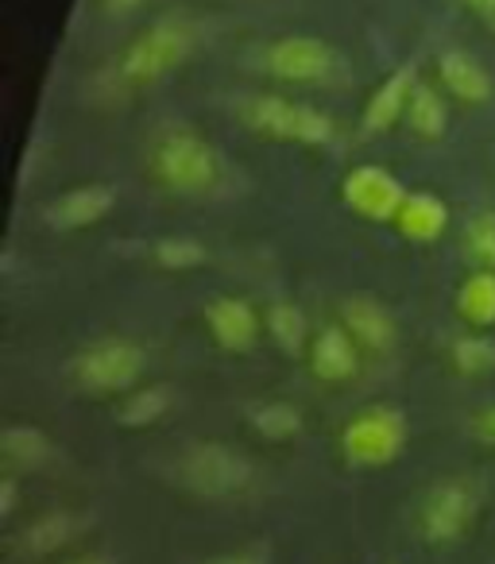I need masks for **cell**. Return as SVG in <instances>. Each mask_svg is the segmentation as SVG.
<instances>
[{
    "instance_id": "obj_24",
    "label": "cell",
    "mask_w": 495,
    "mask_h": 564,
    "mask_svg": "<svg viewBox=\"0 0 495 564\" xmlns=\"http://www.w3.org/2000/svg\"><path fill=\"white\" fill-rule=\"evenodd\" d=\"M71 533H74V518L55 510V514H43L40 522H32L24 545H28V553H55V549H63V541L71 538Z\"/></svg>"
},
{
    "instance_id": "obj_1",
    "label": "cell",
    "mask_w": 495,
    "mask_h": 564,
    "mask_svg": "<svg viewBox=\"0 0 495 564\" xmlns=\"http://www.w3.org/2000/svg\"><path fill=\"white\" fill-rule=\"evenodd\" d=\"M151 174L174 194L202 197L220 186L225 163L209 140H202L190 128H171L151 143Z\"/></svg>"
},
{
    "instance_id": "obj_16",
    "label": "cell",
    "mask_w": 495,
    "mask_h": 564,
    "mask_svg": "<svg viewBox=\"0 0 495 564\" xmlns=\"http://www.w3.org/2000/svg\"><path fill=\"white\" fill-rule=\"evenodd\" d=\"M395 228H399L410 243H433V240H441V232L449 228V205L441 202L438 194H430V189L407 194L399 217H395Z\"/></svg>"
},
{
    "instance_id": "obj_22",
    "label": "cell",
    "mask_w": 495,
    "mask_h": 564,
    "mask_svg": "<svg viewBox=\"0 0 495 564\" xmlns=\"http://www.w3.org/2000/svg\"><path fill=\"white\" fill-rule=\"evenodd\" d=\"M151 256H155V263L163 271H194V267H202L209 259V251H205V243L190 240V236H163V240H155Z\"/></svg>"
},
{
    "instance_id": "obj_15",
    "label": "cell",
    "mask_w": 495,
    "mask_h": 564,
    "mask_svg": "<svg viewBox=\"0 0 495 564\" xmlns=\"http://www.w3.org/2000/svg\"><path fill=\"white\" fill-rule=\"evenodd\" d=\"M438 74H441V86L453 97H461L464 105H484V101H492V94H495L492 74H487L469 51H441Z\"/></svg>"
},
{
    "instance_id": "obj_23",
    "label": "cell",
    "mask_w": 495,
    "mask_h": 564,
    "mask_svg": "<svg viewBox=\"0 0 495 564\" xmlns=\"http://www.w3.org/2000/svg\"><path fill=\"white\" fill-rule=\"evenodd\" d=\"M252 425H256V433L268 441H291L302 433V414L291 402H268V406H260L252 414Z\"/></svg>"
},
{
    "instance_id": "obj_10",
    "label": "cell",
    "mask_w": 495,
    "mask_h": 564,
    "mask_svg": "<svg viewBox=\"0 0 495 564\" xmlns=\"http://www.w3.org/2000/svg\"><path fill=\"white\" fill-rule=\"evenodd\" d=\"M117 194L112 186H101V182H89V186H74L66 194H58L55 202L43 209V220L58 232H78V228H89L112 209Z\"/></svg>"
},
{
    "instance_id": "obj_4",
    "label": "cell",
    "mask_w": 495,
    "mask_h": 564,
    "mask_svg": "<svg viewBox=\"0 0 495 564\" xmlns=\"http://www.w3.org/2000/svg\"><path fill=\"white\" fill-rule=\"evenodd\" d=\"M194 51V28L186 20H159L155 28L132 40V47L120 55V78L128 86H151V82L166 78L174 66H182Z\"/></svg>"
},
{
    "instance_id": "obj_9",
    "label": "cell",
    "mask_w": 495,
    "mask_h": 564,
    "mask_svg": "<svg viewBox=\"0 0 495 564\" xmlns=\"http://www.w3.org/2000/svg\"><path fill=\"white\" fill-rule=\"evenodd\" d=\"M341 197H345V205L356 213V217H364V220H395V217H399V209H402V202H407V186H402L391 171L368 163V166H356V171H348L345 186H341Z\"/></svg>"
},
{
    "instance_id": "obj_13",
    "label": "cell",
    "mask_w": 495,
    "mask_h": 564,
    "mask_svg": "<svg viewBox=\"0 0 495 564\" xmlns=\"http://www.w3.org/2000/svg\"><path fill=\"white\" fill-rule=\"evenodd\" d=\"M205 325L225 352H248L260 340V317L244 299H213L205 306Z\"/></svg>"
},
{
    "instance_id": "obj_30",
    "label": "cell",
    "mask_w": 495,
    "mask_h": 564,
    "mask_svg": "<svg viewBox=\"0 0 495 564\" xmlns=\"http://www.w3.org/2000/svg\"><path fill=\"white\" fill-rule=\"evenodd\" d=\"M143 0H101V9L109 12V17H125V12L140 9Z\"/></svg>"
},
{
    "instance_id": "obj_12",
    "label": "cell",
    "mask_w": 495,
    "mask_h": 564,
    "mask_svg": "<svg viewBox=\"0 0 495 564\" xmlns=\"http://www.w3.org/2000/svg\"><path fill=\"white\" fill-rule=\"evenodd\" d=\"M310 368L322 383H348L361 371V345L345 325H325L310 340Z\"/></svg>"
},
{
    "instance_id": "obj_29",
    "label": "cell",
    "mask_w": 495,
    "mask_h": 564,
    "mask_svg": "<svg viewBox=\"0 0 495 564\" xmlns=\"http://www.w3.org/2000/svg\"><path fill=\"white\" fill-rule=\"evenodd\" d=\"M12 507H17V479H4L0 484V514H12Z\"/></svg>"
},
{
    "instance_id": "obj_32",
    "label": "cell",
    "mask_w": 495,
    "mask_h": 564,
    "mask_svg": "<svg viewBox=\"0 0 495 564\" xmlns=\"http://www.w3.org/2000/svg\"><path fill=\"white\" fill-rule=\"evenodd\" d=\"M66 564H109L105 556H78V561H66Z\"/></svg>"
},
{
    "instance_id": "obj_8",
    "label": "cell",
    "mask_w": 495,
    "mask_h": 564,
    "mask_svg": "<svg viewBox=\"0 0 495 564\" xmlns=\"http://www.w3.org/2000/svg\"><path fill=\"white\" fill-rule=\"evenodd\" d=\"M263 66L276 78L302 82V86H330V82L345 78V55L318 35H283L268 47Z\"/></svg>"
},
{
    "instance_id": "obj_17",
    "label": "cell",
    "mask_w": 495,
    "mask_h": 564,
    "mask_svg": "<svg viewBox=\"0 0 495 564\" xmlns=\"http://www.w3.org/2000/svg\"><path fill=\"white\" fill-rule=\"evenodd\" d=\"M456 314L476 329H492L495 325V271L492 267H476L456 291Z\"/></svg>"
},
{
    "instance_id": "obj_2",
    "label": "cell",
    "mask_w": 495,
    "mask_h": 564,
    "mask_svg": "<svg viewBox=\"0 0 495 564\" xmlns=\"http://www.w3.org/2000/svg\"><path fill=\"white\" fill-rule=\"evenodd\" d=\"M244 124L252 132L268 135V140H283V143H302V148H325L333 143L337 128H333V117L314 105L291 101V97H276L263 94L244 101Z\"/></svg>"
},
{
    "instance_id": "obj_27",
    "label": "cell",
    "mask_w": 495,
    "mask_h": 564,
    "mask_svg": "<svg viewBox=\"0 0 495 564\" xmlns=\"http://www.w3.org/2000/svg\"><path fill=\"white\" fill-rule=\"evenodd\" d=\"M469 433L480 441V445H492L495 448V406L476 410V414H472V422H469Z\"/></svg>"
},
{
    "instance_id": "obj_18",
    "label": "cell",
    "mask_w": 495,
    "mask_h": 564,
    "mask_svg": "<svg viewBox=\"0 0 495 564\" xmlns=\"http://www.w3.org/2000/svg\"><path fill=\"white\" fill-rule=\"evenodd\" d=\"M0 453L9 456V460L24 464V468H43L47 460H55V445L35 425H9V430L0 433Z\"/></svg>"
},
{
    "instance_id": "obj_5",
    "label": "cell",
    "mask_w": 495,
    "mask_h": 564,
    "mask_svg": "<svg viewBox=\"0 0 495 564\" xmlns=\"http://www.w3.org/2000/svg\"><path fill=\"white\" fill-rule=\"evenodd\" d=\"M410 425L407 414L395 406H368L345 425L341 433V453L356 468H384V464L399 460L407 448Z\"/></svg>"
},
{
    "instance_id": "obj_21",
    "label": "cell",
    "mask_w": 495,
    "mask_h": 564,
    "mask_svg": "<svg viewBox=\"0 0 495 564\" xmlns=\"http://www.w3.org/2000/svg\"><path fill=\"white\" fill-rule=\"evenodd\" d=\"M407 120L422 140H438V135H445V128H449L445 97H441L438 89H430V86L418 82L415 94H410V105H407Z\"/></svg>"
},
{
    "instance_id": "obj_20",
    "label": "cell",
    "mask_w": 495,
    "mask_h": 564,
    "mask_svg": "<svg viewBox=\"0 0 495 564\" xmlns=\"http://www.w3.org/2000/svg\"><path fill=\"white\" fill-rule=\"evenodd\" d=\"M166 406H171V391H166V387L128 391L117 410V425H125V430H148V425H155L159 417L166 414Z\"/></svg>"
},
{
    "instance_id": "obj_31",
    "label": "cell",
    "mask_w": 495,
    "mask_h": 564,
    "mask_svg": "<svg viewBox=\"0 0 495 564\" xmlns=\"http://www.w3.org/2000/svg\"><path fill=\"white\" fill-rule=\"evenodd\" d=\"M464 4H469L476 17H484L487 24H495V0H464Z\"/></svg>"
},
{
    "instance_id": "obj_19",
    "label": "cell",
    "mask_w": 495,
    "mask_h": 564,
    "mask_svg": "<svg viewBox=\"0 0 495 564\" xmlns=\"http://www.w3.org/2000/svg\"><path fill=\"white\" fill-rule=\"evenodd\" d=\"M263 325H268L271 340H276L279 348H283L287 356H302L310 345V322L306 314H302L299 306H291V302H276V306L268 310V317H263Z\"/></svg>"
},
{
    "instance_id": "obj_14",
    "label": "cell",
    "mask_w": 495,
    "mask_h": 564,
    "mask_svg": "<svg viewBox=\"0 0 495 564\" xmlns=\"http://www.w3.org/2000/svg\"><path fill=\"white\" fill-rule=\"evenodd\" d=\"M341 325L368 352H391L399 345V325H395V317L376 299H348L341 306Z\"/></svg>"
},
{
    "instance_id": "obj_3",
    "label": "cell",
    "mask_w": 495,
    "mask_h": 564,
    "mask_svg": "<svg viewBox=\"0 0 495 564\" xmlns=\"http://www.w3.org/2000/svg\"><path fill=\"white\" fill-rule=\"evenodd\" d=\"M74 379L89 394H128L148 371V352L136 340L105 337L86 345L71 364Z\"/></svg>"
},
{
    "instance_id": "obj_6",
    "label": "cell",
    "mask_w": 495,
    "mask_h": 564,
    "mask_svg": "<svg viewBox=\"0 0 495 564\" xmlns=\"http://www.w3.org/2000/svg\"><path fill=\"white\" fill-rule=\"evenodd\" d=\"M179 476L190 491L205 495V499H228V495H240L252 487L256 468L236 448L217 445V441H197L179 460Z\"/></svg>"
},
{
    "instance_id": "obj_25",
    "label": "cell",
    "mask_w": 495,
    "mask_h": 564,
    "mask_svg": "<svg viewBox=\"0 0 495 564\" xmlns=\"http://www.w3.org/2000/svg\"><path fill=\"white\" fill-rule=\"evenodd\" d=\"M453 364L464 376H484L495 368V340L487 337H461L453 345Z\"/></svg>"
},
{
    "instance_id": "obj_26",
    "label": "cell",
    "mask_w": 495,
    "mask_h": 564,
    "mask_svg": "<svg viewBox=\"0 0 495 564\" xmlns=\"http://www.w3.org/2000/svg\"><path fill=\"white\" fill-rule=\"evenodd\" d=\"M464 243L476 267H492L495 271V213H476L464 228Z\"/></svg>"
},
{
    "instance_id": "obj_28",
    "label": "cell",
    "mask_w": 495,
    "mask_h": 564,
    "mask_svg": "<svg viewBox=\"0 0 495 564\" xmlns=\"http://www.w3.org/2000/svg\"><path fill=\"white\" fill-rule=\"evenodd\" d=\"M209 564H268V556H263V549H244V553L213 556Z\"/></svg>"
},
{
    "instance_id": "obj_11",
    "label": "cell",
    "mask_w": 495,
    "mask_h": 564,
    "mask_svg": "<svg viewBox=\"0 0 495 564\" xmlns=\"http://www.w3.org/2000/svg\"><path fill=\"white\" fill-rule=\"evenodd\" d=\"M415 86H418V66L415 63H407V66H399L395 74H387L384 86H379L376 94L368 97V105H364L361 132L376 135V132H387V128L399 124V120L407 117V105H410Z\"/></svg>"
},
{
    "instance_id": "obj_7",
    "label": "cell",
    "mask_w": 495,
    "mask_h": 564,
    "mask_svg": "<svg viewBox=\"0 0 495 564\" xmlns=\"http://www.w3.org/2000/svg\"><path fill=\"white\" fill-rule=\"evenodd\" d=\"M480 514V491L472 479H438L418 507V530L430 545H453Z\"/></svg>"
}]
</instances>
